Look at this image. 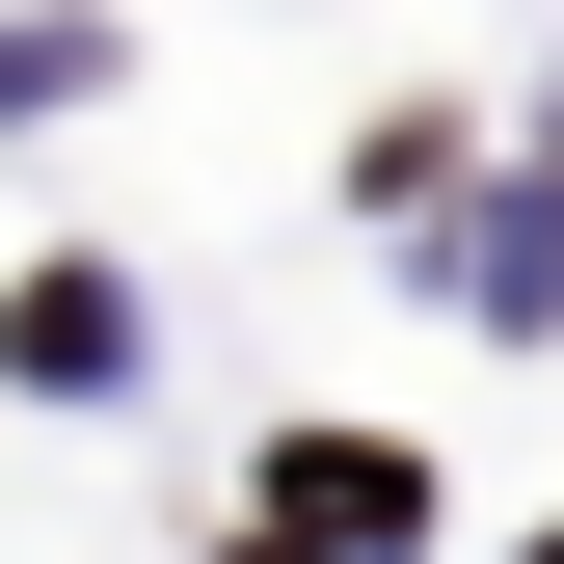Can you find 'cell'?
<instances>
[{
  "label": "cell",
  "instance_id": "1",
  "mask_svg": "<svg viewBox=\"0 0 564 564\" xmlns=\"http://www.w3.org/2000/svg\"><path fill=\"white\" fill-rule=\"evenodd\" d=\"M0 349H28V377H108L134 296H108V269H28V296H0Z\"/></svg>",
  "mask_w": 564,
  "mask_h": 564
}]
</instances>
